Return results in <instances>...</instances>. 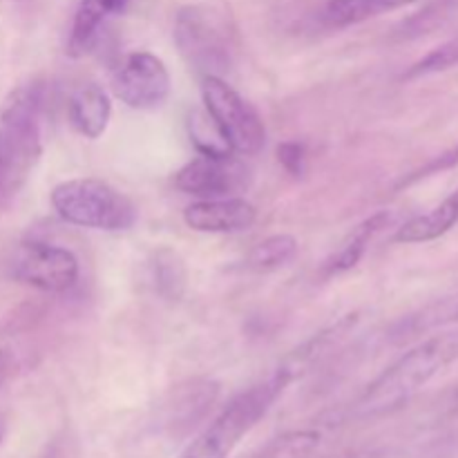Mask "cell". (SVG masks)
I'll list each match as a JSON object with an SVG mask.
<instances>
[{"label":"cell","instance_id":"4fadbf2b","mask_svg":"<svg viewBox=\"0 0 458 458\" xmlns=\"http://www.w3.org/2000/svg\"><path fill=\"white\" fill-rule=\"evenodd\" d=\"M112 103L106 89L97 83H83L72 92L67 101V119L72 128L85 139H98L107 130Z\"/></svg>","mask_w":458,"mask_h":458},{"label":"cell","instance_id":"2e32d148","mask_svg":"<svg viewBox=\"0 0 458 458\" xmlns=\"http://www.w3.org/2000/svg\"><path fill=\"white\" fill-rule=\"evenodd\" d=\"M458 224V191L443 199L441 204L434 206L432 210L423 215H416L410 222L403 224L394 235L398 244H423L432 242L450 233Z\"/></svg>","mask_w":458,"mask_h":458},{"label":"cell","instance_id":"30bf717a","mask_svg":"<svg viewBox=\"0 0 458 458\" xmlns=\"http://www.w3.org/2000/svg\"><path fill=\"white\" fill-rule=\"evenodd\" d=\"M183 222L197 233H244L258 222V210L242 197L197 199L183 210Z\"/></svg>","mask_w":458,"mask_h":458},{"label":"cell","instance_id":"6da1fadb","mask_svg":"<svg viewBox=\"0 0 458 458\" xmlns=\"http://www.w3.org/2000/svg\"><path fill=\"white\" fill-rule=\"evenodd\" d=\"M454 360H458V331L428 338L389 365L358 398L353 411L369 419L398 410Z\"/></svg>","mask_w":458,"mask_h":458},{"label":"cell","instance_id":"9a60e30c","mask_svg":"<svg viewBox=\"0 0 458 458\" xmlns=\"http://www.w3.org/2000/svg\"><path fill=\"white\" fill-rule=\"evenodd\" d=\"M454 322H458V291L456 293L445 295V298L434 300L428 307L419 309V311L403 318L401 322H396V325L392 327L389 340H392L394 344L410 343V340L419 338V335L437 331L441 329V327L454 325Z\"/></svg>","mask_w":458,"mask_h":458},{"label":"cell","instance_id":"277c9868","mask_svg":"<svg viewBox=\"0 0 458 458\" xmlns=\"http://www.w3.org/2000/svg\"><path fill=\"white\" fill-rule=\"evenodd\" d=\"M174 43L183 61L201 76H224L231 72L235 45L222 13L204 4H186L174 16Z\"/></svg>","mask_w":458,"mask_h":458},{"label":"cell","instance_id":"e0dca14e","mask_svg":"<svg viewBox=\"0 0 458 458\" xmlns=\"http://www.w3.org/2000/svg\"><path fill=\"white\" fill-rule=\"evenodd\" d=\"M392 224V215L387 210H380V213L371 215L369 219L360 224L358 228H353L352 235L344 240V244L340 246L338 253L325 264V276L327 277H334V276H343V273L352 271L360 264L362 255H365L367 244L378 235L383 228H387Z\"/></svg>","mask_w":458,"mask_h":458},{"label":"cell","instance_id":"44dd1931","mask_svg":"<svg viewBox=\"0 0 458 458\" xmlns=\"http://www.w3.org/2000/svg\"><path fill=\"white\" fill-rule=\"evenodd\" d=\"M188 128H191V139L197 150H199V155H231L233 152L222 139L219 130L215 128L210 116L204 114V112H192L191 119H188Z\"/></svg>","mask_w":458,"mask_h":458},{"label":"cell","instance_id":"7c38bea8","mask_svg":"<svg viewBox=\"0 0 458 458\" xmlns=\"http://www.w3.org/2000/svg\"><path fill=\"white\" fill-rule=\"evenodd\" d=\"M132 0H81L72 21L67 54L74 58L85 56L97 45L101 30L112 16H119Z\"/></svg>","mask_w":458,"mask_h":458},{"label":"cell","instance_id":"5b68a950","mask_svg":"<svg viewBox=\"0 0 458 458\" xmlns=\"http://www.w3.org/2000/svg\"><path fill=\"white\" fill-rule=\"evenodd\" d=\"M219 392L222 387L217 380L204 376L179 383L155 407V414L148 420L146 438L157 447L177 445L208 416L217 403Z\"/></svg>","mask_w":458,"mask_h":458},{"label":"cell","instance_id":"4316f807","mask_svg":"<svg viewBox=\"0 0 458 458\" xmlns=\"http://www.w3.org/2000/svg\"><path fill=\"white\" fill-rule=\"evenodd\" d=\"M7 369H9V356L0 352V385H3L4 376H7Z\"/></svg>","mask_w":458,"mask_h":458},{"label":"cell","instance_id":"ba28073f","mask_svg":"<svg viewBox=\"0 0 458 458\" xmlns=\"http://www.w3.org/2000/svg\"><path fill=\"white\" fill-rule=\"evenodd\" d=\"M253 183V170L240 157L199 155L174 173V186L197 199L240 197Z\"/></svg>","mask_w":458,"mask_h":458},{"label":"cell","instance_id":"7402d4cb","mask_svg":"<svg viewBox=\"0 0 458 458\" xmlns=\"http://www.w3.org/2000/svg\"><path fill=\"white\" fill-rule=\"evenodd\" d=\"M456 65H458V38L447 40V43L438 45L437 49L425 54L420 61H416L414 65L405 72V79L411 81V79H420V76L438 74V72H445Z\"/></svg>","mask_w":458,"mask_h":458},{"label":"cell","instance_id":"ffe728a7","mask_svg":"<svg viewBox=\"0 0 458 458\" xmlns=\"http://www.w3.org/2000/svg\"><path fill=\"white\" fill-rule=\"evenodd\" d=\"M298 240L293 235H271L255 244L249 253V267L255 271H273V268L286 267L298 255Z\"/></svg>","mask_w":458,"mask_h":458},{"label":"cell","instance_id":"5bb4252c","mask_svg":"<svg viewBox=\"0 0 458 458\" xmlns=\"http://www.w3.org/2000/svg\"><path fill=\"white\" fill-rule=\"evenodd\" d=\"M146 282L157 298L179 302L188 289L186 259L170 246H159L146 262Z\"/></svg>","mask_w":458,"mask_h":458},{"label":"cell","instance_id":"8992f818","mask_svg":"<svg viewBox=\"0 0 458 458\" xmlns=\"http://www.w3.org/2000/svg\"><path fill=\"white\" fill-rule=\"evenodd\" d=\"M201 98L206 114L235 155L250 157L262 152L267 143V125L259 112L235 88H231L226 79H201Z\"/></svg>","mask_w":458,"mask_h":458},{"label":"cell","instance_id":"83f0119b","mask_svg":"<svg viewBox=\"0 0 458 458\" xmlns=\"http://www.w3.org/2000/svg\"><path fill=\"white\" fill-rule=\"evenodd\" d=\"M4 437H7V420H4L3 416H0V445H3Z\"/></svg>","mask_w":458,"mask_h":458},{"label":"cell","instance_id":"9c48e42d","mask_svg":"<svg viewBox=\"0 0 458 458\" xmlns=\"http://www.w3.org/2000/svg\"><path fill=\"white\" fill-rule=\"evenodd\" d=\"M170 72L152 52H130L112 74V92L132 110H155L170 94Z\"/></svg>","mask_w":458,"mask_h":458},{"label":"cell","instance_id":"d6986e66","mask_svg":"<svg viewBox=\"0 0 458 458\" xmlns=\"http://www.w3.org/2000/svg\"><path fill=\"white\" fill-rule=\"evenodd\" d=\"M320 445V432L316 429H291L280 434L250 452L244 458H309Z\"/></svg>","mask_w":458,"mask_h":458},{"label":"cell","instance_id":"3957f363","mask_svg":"<svg viewBox=\"0 0 458 458\" xmlns=\"http://www.w3.org/2000/svg\"><path fill=\"white\" fill-rule=\"evenodd\" d=\"M52 208L63 222L94 231H130L137 224V206L103 179H70L49 195Z\"/></svg>","mask_w":458,"mask_h":458},{"label":"cell","instance_id":"cb8c5ba5","mask_svg":"<svg viewBox=\"0 0 458 458\" xmlns=\"http://www.w3.org/2000/svg\"><path fill=\"white\" fill-rule=\"evenodd\" d=\"M454 164H458V146L454 148V150L445 152V155H441V157H438V159H434L432 164L423 165V168H420V170H416V173H411L410 177H405V179H403V182L398 183V188H405V186H410V183L419 182V179H423V177H429V174L438 173V170L452 168V165H454Z\"/></svg>","mask_w":458,"mask_h":458},{"label":"cell","instance_id":"7a4b0ae2","mask_svg":"<svg viewBox=\"0 0 458 458\" xmlns=\"http://www.w3.org/2000/svg\"><path fill=\"white\" fill-rule=\"evenodd\" d=\"M293 380L282 369L273 371L267 380L237 394L199 437L188 443L177 458H228L242 438L268 414L273 403L284 394Z\"/></svg>","mask_w":458,"mask_h":458},{"label":"cell","instance_id":"d4e9b609","mask_svg":"<svg viewBox=\"0 0 458 458\" xmlns=\"http://www.w3.org/2000/svg\"><path fill=\"white\" fill-rule=\"evenodd\" d=\"M7 168H9V146L4 134L0 132V182H3V177L7 174Z\"/></svg>","mask_w":458,"mask_h":458},{"label":"cell","instance_id":"ac0fdd59","mask_svg":"<svg viewBox=\"0 0 458 458\" xmlns=\"http://www.w3.org/2000/svg\"><path fill=\"white\" fill-rule=\"evenodd\" d=\"M411 3L416 0H327L320 9V22L340 30V27L358 25V22H365Z\"/></svg>","mask_w":458,"mask_h":458},{"label":"cell","instance_id":"603a6c76","mask_svg":"<svg viewBox=\"0 0 458 458\" xmlns=\"http://www.w3.org/2000/svg\"><path fill=\"white\" fill-rule=\"evenodd\" d=\"M277 161L293 177H302L307 170V146L300 141H284L277 146Z\"/></svg>","mask_w":458,"mask_h":458},{"label":"cell","instance_id":"484cf974","mask_svg":"<svg viewBox=\"0 0 458 458\" xmlns=\"http://www.w3.org/2000/svg\"><path fill=\"white\" fill-rule=\"evenodd\" d=\"M437 4L447 13V16H450L454 9H458V0H437Z\"/></svg>","mask_w":458,"mask_h":458},{"label":"cell","instance_id":"52a82bcc","mask_svg":"<svg viewBox=\"0 0 458 458\" xmlns=\"http://www.w3.org/2000/svg\"><path fill=\"white\" fill-rule=\"evenodd\" d=\"M9 276L45 293H65L79 282L81 267L72 250L47 242L27 240L9 255Z\"/></svg>","mask_w":458,"mask_h":458},{"label":"cell","instance_id":"8fae6325","mask_svg":"<svg viewBox=\"0 0 458 458\" xmlns=\"http://www.w3.org/2000/svg\"><path fill=\"white\" fill-rule=\"evenodd\" d=\"M358 322H360V313H347V316H343L338 322H334L327 329H322L320 334L313 335L311 340H307L302 347L291 352L286 356V360L280 365V369L286 371L291 380H295L304 371L311 369L313 365H318L327 356H331V352H335L353 334Z\"/></svg>","mask_w":458,"mask_h":458}]
</instances>
